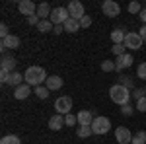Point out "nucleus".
<instances>
[{
  "label": "nucleus",
  "instance_id": "nucleus-5",
  "mask_svg": "<svg viewBox=\"0 0 146 144\" xmlns=\"http://www.w3.org/2000/svg\"><path fill=\"white\" fill-rule=\"evenodd\" d=\"M142 37L138 33H135V31H131V33H127L125 35V47L127 49H133V51H138V49H142Z\"/></svg>",
  "mask_w": 146,
  "mask_h": 144
},
{
  "label": "nucleus",
  "instance_id": "nucleus-23",
  "mask_svg": "<svg viewBox=\"0 0 146 144\" xmlns=\"http://www.w3.org/2000/svg\"><path fill=\"white\" fill-rule=\"evenodd\" d=\"M37 29H39L41 33H49V31H53V29H55V25L51 23V20H41L39 25H37Z\"/></svg>",
  "mask_w": 146,
  "mask_h": 144
},
{
  "label": "nucleus",
  "instance_id": "nucleus-25",
  "mask_svg": "<svg viewBox=\"0 0 146 144\" xmlns=\"http://www.w3.org/2000/svg\"><path fill=\"white\" fill-rule=\"evenodd\" d=\"M0 144H20V136H16V134H6V136H2Z\"/></svg>",
  "mask_w": 146,
  "mask_h": 144
},
{
  "label": "nucleus",
  "instance_id": "nucleus-40",
  "mask_svg": "<svg viewBox=\"0 0 146 144\" xmlns=\"http://www.w3.org/2000/svg\"><path fill=\"white\" fill-rule=\"evenodd\" d=\"M138 35L142 37V41L146 43V25H142V27H140V31H138Z\"/></svg>",
  "mask_w": 146,
  "mask_h": 144
},
{
  "label": "nucleus",
  "instance_id": "nucleus-34",
  "mask_svg": "<svg viewBox=\"0 0 146 144\" xmlns=\"http://www.w3.org/2000/svg\"><path fill=\"white\" fill-rule=\"evenodd\" d=\"M131 96H133V98L138 101L140 98H144V96H146V92H144V90H140V88H135L133 92H131Z\"/></svg>",
  "mask_w": 146,
  "mask_h": 144
},
{
  "label": "nucleus",
  "instance_id": "nucleus-2",
  "mask_svg": "<svg viewBox=\"0 0 146 144\" xmlns=\"http://www.w3.org/2000/svg\"><path fill=\"white\" fill-rule=\"evenodd\" d=\"M109 98H111L113 103H117V105H127L129 101H131V90H127L125 86H121V84H115V86H111L109 88Z\"/></svg>",
  "mask_w": 146,
  "mask_h": 144
},
{
  "label": "nucleus",
  "instance_id": "nucleus-14",
  "mask_svg": "<svg viewBox=\"0 0 146 144\" xmlns=\"http://www.w3.org/2000/svg\"><path fill=\"white\" fill-rule=\"evenodd\" d=\"M62 127H64V115H58L56 113V115H53L49 119V129L51 131H60Z\"/></svg>",
  "mask_w": 146,
  "mask_h": 144
},
{
  "label": "nucleus",
  "instance_id": "nucleus-17",
  "mask_svg": "<svg viewBox=\"0 0 146 144\" xmlns=\"http://www.w3.org/2000/svg\"><path fill=\"white\" fill-rule=\"evenodd\" d=\"M51 6L47 4V2H41L39 6H37V16H39V20H49L51 18Z\"/></svg>",
  "mask_w": 146,
  "mask_h": 144
},
{
  "label": "nucleus",
  "instance_id": "nucleus-35",
  "mask_svg": "<svg viewBox=\"0 0 146 144\" xmlns=\"http://www.w3.org/2000/svg\"><path fill=\"white\" fill-rule=\"evenodd\" d=\"M136 111H142V113H146V96L136 101Z\"/></svg>",
  "mask_w": 146,
  "mask_h": 144
},
{
  "label": "nucleus",
  "instance_id": "nucleus-22",
  "mask_svg": "<svg viewBox=\"0 0 146 144\" xmlns=\"http://www.w3.org/2000/svg\"><path fill=\"white\" fill-rule=\"evenodd\" d=\"M76 134H78L80 138H88L92 133V125H78V131H76Z\"/></svg>",
  "mask_w": 146,
  "mask_h": 144
},
{
  "label": "nucleus",
  "instance_id": "nucleus-4",
  "mask_svg": "<svg viewBox=\"0 0 146 144\" xmlns=\"http://www.w3.org/2000/svg\"><path fill=\"white\" fill-rule=\"evenodd\" d=\"M111 129V121L107 117H96L92 123V133L94 134H105Z\"/></svg>",
  "mask_w": 146,
  "mask_h": 144
},
{
  "label": "nucleus",
  "instance_id": "nucleus-30",
  "mask_svg": "<svg viewBox=\"0 0 146 144\" xmlns=\"http://www.w3.org/2000/svg\"><path fill=\"white\" fill-rule=\"evenodd\" d=\"M101 70H103V72L115 70V62H113V60H103V62H101Z\"/></svg>",
  "mask_w": 146,
  "mask_h": 144
},
{
  "label": "nucleus",
  "instance_id": "nucleus-39",
  "mask_svg": "<svg viewBox=\"0 0 146 144\" xmlns=\"http://www.w3.org/2000/svg\"><path fill=\"white\" fill-rule=\"evenodd\" d=\"M39 22H41V20H39V16H37V14L27 18V23H29V25H39Z\"/></svg>",
  "mask_w": 146,
  "mask_h": 144
},
{
  "label": "nucleus",
  "instance_id": "nucleus-19",
  "mask_svg": "<svg viewBox=\"0 0 146 144\" xmlns=\"http://www.w3.org/2000/svg\"><path fill=\"white\" fill-rule=\"evenodd\" d=\"M125 29H121V27H117V29H113L111 31V41L113 45H123L125 43Z\"/></svg>",
  "mask_w": 146,
  "mask_h": 144
},
{
  "label": "nucleus",
  "instance_id": "nucleus-41",
  "mask_svg": "<svg viewBox=\"0 0 146 144\" xmlns=\"http://www.w3.org/2000/svg\"><path fill=\"white\" fill-rule=\"evenodd\" d=\"M62 31H64V25H55V29H53V33H62Z\"/></svg>",
  "mask_w": 146,
  "mask_h": 144
},
{
  "label": "nucleus",
  "instance_id": "nucleus-8",
  "mask_svg": "<svg viewBox=\"0 0 146 144\" xmlns=\"http://www.w3.org/2000/svg\"><path fill=\"white\" fill-rule=\"evenodd\" d=\"M101 10L105 16H109V18H117L119 14H121V6L115 2V0H105L103 4H101Z\"/></svg>",
  "mask_w": 146,
  "mask_h": 144
},
{
  "label": "nucleus",
  "instance_id": "nucleus-42",
  "mask_svg": "<svg viewBox=\"0 0 146 144\" xmlns=\"http://www.w3.org/2000/svg\"><path fill=\"white\" fill-rule=\"evenodd\" d=\"M140 20H142V23L146 25V8H142V12H140V16H138Z\"/></svg>",
  "mask_w": 146,
  "mask_h": 144
},
{
  "label": "nucleus",
  "instance_id": "nucleus-15",
  "mask_svg": "<svg viewBox=\"0 0 146 144\" xmlns=\"http://www.w3.org/2000/svg\"><path fill=\"white\" fill-rule=\"evenodd\" d=\"M62 84H64V82H62V78H60V76H49V78H47V82H45V86L51 90V92L60 90V88H62Z\"/></svg>",
  "mask_w": 146,
  "mask_h": 144
},
{
  "label": "nucleus",
  "instance_id": "nucleus-37",
  "mask_svg": "<svg viewBox=\"0 0 146 144\" xmlns=\"http://www.w3.org/2000/svg\"><path fill=\"white\" fill-rule=\"evenodd\" d=\"M10 35V29H8V25L6 23H0V37L4 39V37H8Z\"/></svg>",
  "mask_w": 146,
  "mask_h": 144
},
{
  "label": "nucleus",
  "instance_id": "nucleus-36",
  "mask_svg": "<svg viewBox=\"0 0 146 144\" xmlns=\"http://www.w3.org/2000/svg\"><path fill=\"white\" fill-rule=\"evenodd\" d=\"M92 25V16H84L80 20V27H90Z\"/></svg>",
  "mask_w": 146,
  "mask_h": 144
},
{
  "label": "nucleus",
  "instance_id": "nucleus-11",
  "mask_svg": "<svg viewBox=\"0 0 146 144\" xmlns=\"http://www.w3.org/2000/svg\"><path fill=\"white\" fill-rule=\"evenodd\" d=\"M115 138H117V142H119V144H131V142H133V134H131L129 129H125V127L115 129Z\"/></svg>",
  "mask_w": 146,
  "mask_h": 144
},
{
  "label": "nucleus",
  "instance_id": "nucleus-7",
  "mask_svg": "<svg viewBox=\"0 0 146 144\" xmlns=\"http://www.w3.org/2000/svg\"><path fill=\"white\" fill-rule=\"evenodd\" d=\"M55 109L58 115H68L70 109H72V100L68 98V96H62V98H58L55 101Z\"/></svg>",
  "mask_w": 146,
  "mask_h": 144
},
{
  "label": "nucleus",
  "instance_id": "nucleus-33",
  "mask_svg": "<svg viewBox=\"0 0 146 144\" xmlns=\"http://www.w3.org/2000/svg\"><path fill=\"white\" fill-rule=\"evenodd\" d=\"M125 49H127L125 45H113V47H111V51H113V55H115V56L125 55Z\"/></svg>",
  "mask_w": 146,
  "mask_h": 144
},
{
  "label": "nucleus",
  "instance_id": "nucleus-16",
  "mask_svg": "<svg viewBox=\"0 0 146 144\" xmlns=\"http://www.w3.org/2000/svg\"><path fill=\"white\" fill-rule=\"evenodd\" d=\"M29 94H31V86H29V84H22L20 88L14 90V98H16V100H25Z\"/></svg>",
  "mask_w": 146,
  "mask_h": 144
},
{
  "label": "nucleus",
  "instance_id": "nucleus-27",
  "mask_svg": "<svg viewBox=\"0 0 146 144\" xmlns=\"http://www.w3.org/2000/svg\"><path fill=\"white\" fill-rule=\"evenodd\" d=\"M119 84L125 86L127 90H131V92L135 90V86H133V78H131V76H121V78H119Z\"/></svg>",
  "mask_w": 146,
  "mask_h": 144
},
{
  "label": "nucleus",
  "instance_id": "nucleus-24",
  "mask_svg": "<svg viewBox=\"0 0 146 144\" xmlns=\"http://www.w3.org/2000/svg\"><path fill=\"white\" fill-rule=\"evenodd\" d=\"M49 92H51V90L47 88V86H37V88H35V96H37L39 100H47V98H49Z\"/></svg>",
  "mask_w": 146,
  "mask_h": 144
},
{
  "label": "nucleus",
  "instance_id": "nucleus-3",
  "mask_svg": "<svg viewBox=\"0 0 146 144\" xmlns=\"http://www.w3.org/2000/svg\"><path fill=\"white\" fill-rule=\"evenodd\" d=\"M70 18V14H68L66 8H62V6H58V8H53V12H51V23L53 25H64L66 23V20Z\"/></svg>",
  "mask_w": 146,
  "mask_h": 144
},
{
  "label": "nucleus",
  "instance_id": "nucleus-29",
  "mask_svg": "<svg viewBox=\"0 0 146 144\" xmlns=\"http://www.w3.org/2000/svg\"><path fill=\"white\" fill-rule=\"evenodd\" d=\"M76 123H78V117H76V115H72V113L64 115V125H66V127H74Z\"/></svg>",
  "mask_w": 146,
  "mask_h": 144
},
{
  "label": "nucleus",
  "instance_id": "nucleus-12",
  "mask_svg": "<svg viewBox=\"0 0 146 144\" xmlns=\"http://www.w3.org/2000/svg\"><path fill=\"white\" fill-rule=\"evenodd\" d=\"M18 47H20V37H18V35H8V37H4V39H2V43H0V49H2V51H6V49H12V51H14V49H18Z\"/></svg>",
  "mask_w": 146,
  "mask_h": 144
},
{
  "label": "nucleus",
  "instance_id": "nucleus-20",
  "mask_svg": "<svg viewBox=\"0 0 146 144\" xmlns=\"http://www.w3.org/2000/svg\"><path fill=\"white\" fill-rule=\"evenodd\" d=\"M10 86H14V90L16 88H20L22 84H25V76H23L22 72H12V76H10V82H8Z\"/></svg>",
  "mask_w": 146,
  "mask_h": 144
},
{
  "label": "nucleus",
  "instance_id": "nucleus-43",
  "mask_svg": "<svg viewBox=\"0 0 146 144\" xmlns=\"http://www.w3.org/2000/svg\"><path fill=\"white\" fill-rule=\"evenodd\" d=\"M144 92H146V86H144Z\"/></svg>",
  "mask_w": 146,
  "mask_h": 144
},
{
  "label": "nucleus",
  "instance_id": "nucleus-1",
  "mask_svg": "<svg viewBox=\"0 0 146 144\" xmlns=\"http://www.w3.org/2000/svg\"><path fill=\"white\" fill-rule=\"evenodd\" d=\"M23 76H25V84H29V86H33V88L41 86L43 82H47V78H49L43 66H29L23 72Z\"/></svg>",
  "mask_w": 146,
  "mask_h": 144
},
{
  "label": "nucleus",
  "instance_id": "nucleus-21",
  "mask_svg": "<svg viewBox=\"0 0 146 144\" xmlns=\"http://www.w3.org/2000/svg\"><path fill=\"white\" fill-rule=\"evenodd\" d=\"M78 29H82V27H80V22L74 20V18H68L66 23H64V31H68V33H76Z\"/></svg>",
  "mask_w": 146,
  "mask_h": 144
},
{
  "label": "nucleus",
  "instance_id": "nucleus-31",
  "mask_svg": "<svg viewBox=\"0 0 146 144\" xmlns=\"http://www.w3.org/2000/svg\"><path fill=\"white\" fill-rule=\"evenodd\" d=\"M129 12H131V14H138V16H140L142 6H140L138 2H131V4H129Z\"/></svg>",
  "mask_w": 146,
  "mask_h": 144
},
{
  "label": "nucleus",
  "instance_id": "nucleus-13",
  "mask_svg": "<svg viewBox=\"0 0 146 144\" xmlns=\"http://www.w3.org/2000/svg\"><path fill=\"white\" fill-rule=\"evenodd\" d=\"M18 64V60L14 58V56H2V62H0V70H4V72H16L14 68Z\"/></svg>",
  "mask_w": 146,
  "mask_h": 144
},
{
  "label": "nucleus",
  "instance_id": "nucleus-32",
  "mask_svg": "<svg viewBox=\"0 0 146 144\" xmlns=\"http://www.w3.org/2000/svg\"><path fill=\"white\" fill-rule=\"evenodd\" d=\"M135 109H136V107H133L131 103H127V105H123V107H121V113H123L125 117H131V115L135 113Z\"/></svg>",
  "mask_w": 146,
  "mask_h": 144
},
{
  "label": "nucleus",
  "instance_id": "nucleus-6",
  "mask_svg": "<svg viewBox=\"0 0 146 144\" xmlns=\"http://www.w3.org/2000/svg\"><path fill=\"white\" fill-rule=\"evenodd\" d=\"M66 10H68V14H70V18H74V20H78V22L86 16V14H84V4L78 2V0H72L66 6Z\"/></svg>",
  "mask_w": 146,
  "mask_h": 144
},
{
  "label": "nucleus",
  "instance_id": "nucleus-28",
  "mask_svg": "<svg viewBox=\"0 0 146 144\" xmlns=\"http://www.w3.org/2000/svg\"><path fill=\"white\" fill-rule=\"evenodd\" d=\"M136 78L146 80V62H140V64L136 66Z\"/></svg>",
  "mask_w": 146,
  "mask_h": 144
},
{
  "label": "nucleus",
  "instance_id": "nucleus-9",
  "mask_svg": "<svg viewBox=\"0 0 146 144\" xmlns=\"http://www.w3.org/2000/svg\"><path fill=\"white\" fill-rule=\"evenodd\" d=\"M18 10L22 12L25 18H29V16H35L37 14V4H33L31 0H20L18 2Z\"/></svg>",
  "mask_w": 146,
  "mask_h": 144
},
{
  "label": "nucleus",
  "instance_id": "nucleus-10",
  "mask_svg": "<svg viewBox=\"0 0 146 144\" xmlns=\"http://www.w3.org/2000/svg\"><path fill=\"white\" fill-rule=\"evenodd\" d=\"M133 62H135V58H133V55H129V53H125V55L117 56V60H115V70H125V68L133 66Z\"/></svg>",
  "mask_w": 146,
  "mask_h": 144
},
{
  "label": "nucleus",
  "instance_id": "nucleus-18",
  "mask_svg": "<svg viewBox=\"0 0 146 144\" xmlns=\"http://www.w3.org/2000/svg\"><path fill=\"white\" fill-rule=\"evenodd\" d=\"M76 117H78V125H92V123H94V119H96V117L92 115V111H86V109L80 111Z\"/></svg>",
  "mask_w": 146,
  "mask_h": 144
},
{
  "label": "nucleus",
  "instance_id": "nucleus-26",
  "mask_svg": "<svg viewBox=\"0 0 146 144\" xmlns=\"http://www.w3.org/2000/svg\"><path fill=\"white\" fill-rule=\"evenodd\" d=\"M131 144H146V131H138L133 136V142Z\"/></svg>",
  "mask_w": 146,
  "mask_h": 144
},
{
  "label": "nucleus",
  "instance_id": "nucleus-38",
  "mask_svg": "<svg viewBox=\"0 0 146 144\" xmlns=\"http://www.w3.org/2000/svg\"><path fill=\"white\" fill-rule=\"evenodd\" d=\"M10 72H4V70H0V80H2V84H8L10 82Z\"/></svg>",
  "mask_w": 146,
  "mask_h": 144
}]
</instances>
